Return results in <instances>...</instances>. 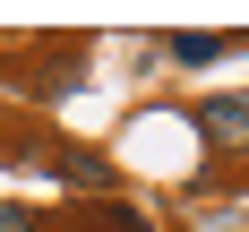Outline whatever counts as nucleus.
I'll return each instance as SVG.
<instances>
[{
  "instance_id": "obj_1",
  "label": "nucleus",
  "mask_w": 249,
  "mask_h": 232,
  "mask_svg": "<svg viewBox=\"0 0 249 232\" xmlns=\"http://www.w3.org/2000/svg\"><path fill=\"white\" fill-rule=\"evenodd\" d=\"M198 138L224 155H249V95H206L198 103Z\"/></svg>"
},
{
  "instance_id": "obj_2",
  "label": "nucleus",
  "mask_w": 249,
  "mask_h": 232,
  "mask_svg": "<svg viewBox=\"0 0 249 232\" xmlns=\"http://www.w3.org/2000/svg\"><path fill=\"white\" fill-rule=\"evenodd\" d=\"M43 172L69 180V189H103V180H112V163H103V155H86V146H60V155H43Z\"/></svg>"
},
{
  "instance_id": "obj_3",
  "label": "nucleus",
  "mask_w": 249,
  "mask_h": 232,
  "mask_svg": "<svg viewBox=\"0 0 249 232\" xmlns=\"http://www.w3.org/2000/svg\"><path fill=\"white\" fill-rule=\"evenodd\" d=\"M224 35H172V60H180V69H215V60H224Z\"/></svg>"
},
{
  "instance_id": "obj_4",
  "label": "nucleus",
  "mask_w": 249,
  "mask_h": 232,
  "mask_svg": "<svg viewBox=\"0 0 249 232\" xmlns=\"http://www.w3.org/2000/svg\"><path fill=\"white\" fill-rule=\"evenodd\" d=\"M86 232H146V215H138V206H95V215H86Z\"/></svg>"
},
{
  "instance_id": "obj_5",
  "label": "nucleus",
  "mask_w": 249,
  "mask_h": 232,
  "mask_svg": "<svg viewBox=\"0 0 249 232\" xmlns=\"http://www.w3.org/2000/svg\"><path fill=\"white\" fill-rule=\"evenodd\" d=\"M35 224H43L35 206H18V198H0V232H35Z\"/></svg>"
}]
</instances>
